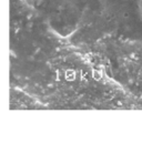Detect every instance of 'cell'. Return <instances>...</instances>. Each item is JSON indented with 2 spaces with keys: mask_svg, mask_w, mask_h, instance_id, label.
<instances>
[{
  "mask_svg": "<svg viewBox=\"0 0 142 153\" xmlns=\"http://www.w3.org/2000/svg\"><path fill=\"white\" fill-rule=\"evenodd\" d=\"M138 10L140 13V17L142 19V0H138Z\"/></svg>",
  "mask_w": 142,
  "mask_h": 153,
  "instance_id": "cell-1",
  "label": "cell"
}]
</instances>
